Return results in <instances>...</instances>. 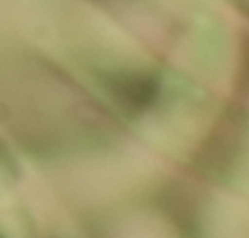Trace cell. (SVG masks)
I'll return each instance as SVG.
<instances>
[{"label": "cell", "mask_w": 249, "mask_h": 238, "mask_svg": "<svg viewBox=\"0 0 249 238\" xmlns=\"http://www.w3.org/2000/svg\"><path fill=\"white\" fill-rule=\"evenodd\" d=\"M155 94V85L149 79H129L121 85V96H124L129 105H146Z\"/></svg>", "instance_id": "6da1fadb"}]
</instances>
